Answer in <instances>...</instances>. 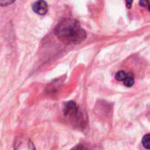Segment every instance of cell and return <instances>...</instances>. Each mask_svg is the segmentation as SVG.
<instances>
[{
	"label": "cell",
	"instance_id": "obj_1",
	"mask_svg": "<svg viewBox=\"0 0 150 150\" xmlns=\"http://www.w3.org/2000/svg\"><path fill=\"white\" fill-rule=\"evenodd\" d=\"M57 36L66 44H77L87 37L86 31L75 20H64L56 29Z\"/></svg>",
	"mask_w": 150,
	"mask_h": 150
},
{
	"label": "cell",
	"instance_id": "obj_2",
	"mask_svg": "<svg viewBox=\"0 0 150 150\" xmlns=\"http://www.w3.org/2000/svg\"><path fill=\"white\" fill-rule=\"evenodd\" d=\"M64 112L74 125H81L83 124V117L74 102L66 103L64 107Z\"/></svg>",
	"mask_w": 150,
	"mask_h": 150
},
{
	"label": "cell",
	"instance_id": "obj_3",
	"mask_svg": "<svg viewBox=\"0 0 150 150\" xmlns=\"http://www.w3.org/2000/svg\"><path fill=\"white\" fill-rule=\"evenodd\" d=\"M14 150H35L34 143L30 139L20 136L15 139L14 141Z\"/></svg>",
	"mask_w": 150,
	"mask_h": 150
},
{
	"label": "cell",
	"instance_id": "obj_4",
	"mask_svg": "<svg viewBox=\"0 0 150 150\" xmlns=\"http://www.w3.org/2000/svg\"><path fill=\"white\" fill-rule=\"evenodd\" d=\"M32 8L33 11L39 15H44L48 12V5L44 0H38L33 5Z\"/></svg>",
	"mask_w": 150,
	"mask_h": 150
},
{
	"label": "cell",
	"instance_id": "obj_5",
	"mask_svg": "<svg viewBox=\"0 0 150 150\" xmlns=\"http://www.w3.org/2000/svg\"><path fill=\"white\" fill-rule=\"evenodd\" d=\"M123 82H124V85H125V86H126V87H128V88L132 87V86L134 84V77H133V74L131 73V72L127 73L126 77L125 78V80L123 81Z\"/></svg>",
	"mask_w": 150,
	"mask_h": 150
},
{
	"label": "cell",
	"instance_id": "obj_6",
	"mask_svg": "<svg viewBox=\"0 0 150 150\" xmlns=\"http://www.w3.org/2000/svg\"><path fill=\"white\" fill-rule=\"evenodd\" d=\"M142 145L145 148L150 149V133L146 134L142 139Z\"/></svg>",
	"mask_w": 150,
	"mask_h": 150
},
{
	"label": "cell",
	"instance_id": "obj_7",
	"mask_svg": "<svg viewBox=\"0 0 150 150\" xmlns=\"http://www.w3.org/2000/svg\"><path fill=\"white\" fill-rule=\"evenodd\" d=\"M127 72L124 71H119L117 74H116V79L119 81H123L125 80V78L126 77Z\"/></svg>",
	"mask_w": 150,
	"mask_h": 150
},
{
	"label": "cell",
	"instance_id": "obj_8",
	"mask_svg": "<svg viewBox=\"0 0 150 150\" xmlns=\"http://www.w3.org/2000/svg\"><path fill=\"white\" fill-rule=\"evenodd\" d=\"M15 0H0V6H7L13 4Z\"/></svg>",
	"mask_w": 150,
	"mask_h": 150
},
{
	"label": "cell",
	"instance_id": "obj_9",
	"mask_svg": "<svg viewBox=\"0 0 150 150\" xmlns=\"http://www.w3.org/2000/svg\"><path fill=\"white\" fill-rule=\"evenodd\" d=\"M139 5L142 7H146L148 5V0H140V1H139Z\"/></svg>",
	"mask_w": 150,
	"mask_h": 150
},
{
	"label": "cell",
	"instance_id": "obj_10",
	"mask_svg": "<svg viewBox=\"0 0 150 150\" xmlns=\"http://www.w3.org/2000/svg\"><path fill=\"white\" fill-rule=\"evenodd\" d=\"M126 1V7L128 9H130L132 7V2H133V0H125Z\"/></svg>",
	"mask_w": 150,
	"mask_h": 150
},
{
	"label": "cell",
	"instance_id": "obj_11",
	"mask_svg": "<svg viewBox=\"0 0 150 150\" xmlns=\"http://www.w3.org/2000/svg\"><path fill=\"white\" fill-rule=\"evenodd\" d=\"M148 10H149V12H150V4H148Z\"/></svg>",
	"mask_w": 150,
	"mask_h": 150
}]
</instances>
